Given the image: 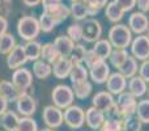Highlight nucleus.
I'll return each instance as SVG.
<instances>
[{"label": "nucleus", "mask_w": 149, "mask_h": 131, "mask_svg": "<svg viewBox=\"0 0 149 131\" xmlns=\"http://www.w3.org/2000/svg\"><path fill=\"white\" fill-rule=\"evenodd\" d=\"M98 60H102V59H100V58H98L97 55L94 54V51H93L92 49L88 50V51H86V55H85V59H84V63H85V66H86V68L92 67L95 62H98Z\"/></svg>", "instance_id": "37998d69"}, {"label": "nucleus", "mask_w": 149, "mask_h": 131, "mask_svg": "<svg viewBox=\"0 0 149 131\" xmlns=\"http://www.w3.org/2000/svg\"><path fill=\"white\" fill-rule=\"evenodd\" d=\"M92 106H94L95 109L103 111L105 114H109L113 110L114 105H115V98L107 90H101V92L95 93L92 98Z\"/></svg>", "instance_id": "9d476101"}, {"label": "nucleus", "mask_w": 149, "mask_h": 131, "mask_svg": "<svg viewBox=\"0 0 149 131\" xmlns=\"http://www.w3.org/2000/svg\"><path fill=\"white\" fill-rule=\"evenodd\" d=\"M124 11L116 4L115 1H109L107 5L105 7V16L107 17V20L110 22H114V24H118L119 21L123 18L124 16Z\"/></svg>", "instance_id": "5701e85b"}, {"label": "nucleus", "mask_w": 149, "mask_h": 131, "mask_svg": "<svg viewBox=\"0 0 149 131\" xmlns=\"http://www.w3.org/2000/svg\"><path fill=\"white\" fill-rule=\"evenodd\" d=\"M100 131H124V125H123V119L119 118H106L103 125L101 126Z\"/></svg>", "instance_id": "c9c22d12"}, {"label": "nucleus", "mask_w": 149, "mask_h": 131, "mask_svg": "<svg viewBox=\"0 0 149 131\" xmlns=\"http://www.w3.org/2000/svg\"><path fill=\"white\" fill-rule=\"evenodd\" d=\"M119 72L126 79H131V77L136 76V74L139 72V63H137V60L132 55H130L127 58V60L124 62V64L119 68Z\"/></svg>", "instance_id": "393cba45"}, {"label": "nucleus", "mask_w": 149, "mask_h": 131, "mask_svg": "<svg viewBox=\"0 0 149 131\" xmlns=\"http://www.w3.org/2000/svg\"><path fill=\"white\" fill-rule=\"evenodd\" d=\"M41 3L43 4V8H47V7H51V5L59 4V3H62V0H42Z\"/></svg>", "instance_id": "09e8293b"}, {"label": "nucleus", "mask_w": 149, "mask_h": 131, "mask_svg": "<svg viewBox=\"0 0 149 131\" xmlns=\"http://www.w3.org/2000/svg\"><path fill=\"white\" fill-rule=\"evenodd\" d=\"M45 12H47L49 15L52 16L56 24H60L63 21H65L68 17L71 16V12H70V8L67 5H64L63 3H59V4H55V5H51V7H47V8H43Z\"/></svg>", "instance_id": "6ab92c4d"}, {"label": "nucleus", "mask_w": 149, "mask_h": 131, "mask_svg": "<svg viewBox=\"0 0 149 131\" xmlns=\"http://www.w3.org/2000/svg\"><path fill=\"white\" fill-rule=\"evenodd\" d=\"M52 43H54V46L56 47V50L60 54V57H65V58H70L71 53H72V50L74 47V42L68 36L56 37Z\"/></svg>", "instance_id": "aec40b11"}, {"label": "nucleus", "mask_w": 149, "mask_h": 131, "mask_svg": "<svg viewBox=\"0 0 149 131\" xmlns=\"http://www.w3.org/2000/svg\"><path fill=\"white\" fill-rule=\"evenodd\" d=\"M136 106H137L136 97H134L127 90V92H123L118 96V98L115 100V105H114L113 110L109 114L113 116V118L124 119L127 117H131L136 114Z\"/></svg>", "instance_id": "f257e3e1"}, {"label": "nucleus", "mask_w": 149, "mask_h": 131, "mask_svg": "<svg viewBox=\"0 0 149 131\" xmlns=\"http://www.w3.org/2000/svg\"><path fill=\"white\" fill-rule=\"evenodd\" d=\"M70 12L74 20L81 21V20H86L88 18V16H89V8H88V5L84 1H74L71 4Z\"/></svg>", "instance_id": "bb28decb"}, {"label": "nucleus", "mask_w": 149, "mask_h": 131, "mask_svg": "<svg viewBox=\"0 0 149 131\" xmlns=\"http://www.w3.org/2000/svg\"><path fill=\"white\" fill-rule=\"evenodd\" d=\"M41 28L39 22L33 16H24L17 22V33L25 41H34L38 37Z\"/></svg>", "instance_id": "7ed1b4c3"}, {"label": "nucleus", "mask_w": 149, "mask_h": 131, "mask_svg": "<svg viewBox=\"0 0 149 131\" xmlns=\"http://www.w3.org/2000/svg\"><path fill=\"white\" fill-rule=\"evenodd\" d=\"M41 1L42 0H22V3L25 5H28V7H36V5H38Z\"/></svg>", "instance_id": "8fccbe9b"}, {"label": "nucleus", "mask_w": 149, "mask_h": 131, "mask_svg": "<svg viewBox=\"0 0 149 131\" xmlns=\"http://www.w3.org/2000/svg\"><path fill=\"white\" fill-rule=\"evenodd\" d=\"M16 46V39L12 34L5 33L0 37V54H9Z\"/></svg>", "instance_id": "f704fd0d"}, {"label": "nucleus", "mask_w": 149, "mask_h": 131, "mask_svg": "<svg viewBox=\"0 0 149 131\" xmlns=\"http://www.w3.org/2000/svg\"><path fill=\"white\" fill-rule=\"evenodd\" d=\"M63 117H64L65 125L73 130L81 129L85 123V111L77 105H71L67 109H64Z\"/></svg>", "instance_id": "39448f33"}, {"label": "nucleus", "mask_w": 149, "mask_h": 131, "mask_svg": "<svg viewBox=\"0 0 149 131\" xmlns=\"http://www.w3.org/2000/svg\"><path fill=\"white\" fill-rule=\"evenodd\" d=\"M127 88H128V92L131 93L134 97H143V96L147 93L148 90V83L144 79L136 75V76L131 77L127 83Z\"/></svg>", "instance_id": "a211bd4d"}, {"label": "nucleus", "mask_w": 149, "mask_h": 131, "mask_svg": "<svg viewBox=\"0 0 149 131\" xmlns=\"http://www.w3.org/2000/svg\"><path fill=\"white\" fill-rule=\"evenodd\" d=\"M135 116L143 122V125H149V98L140 100L136 106V114Z\"/></svg>", "instance_id": "473e14b6"}, {"label": "nucleus", "mask_w": 149, "mask_h": 131, "mask_svg": "<svg viewBox=\"0 0 149 131\" xmlns=\"http://www.w3.org/2000/svg\"><path fill=\"white\" fill-rule=\"evenodd\" d=\"M10 3V0H0V4L1 5H8Z\"/></svg>", "instance_id": "3c124183"}, {"label": "nucleus", "mask_w": 149, "mask_h": 131, "mask_svg": "<svg viewBox=\"0 0 149 131\" xmlns=\"http://www.w3.org/2000/svg\"><path fill=\"white\" fill-rule=\"evenodd\" d=\"M128 57H130V54H128V51H127V49H114L110 58H109V60H110V64L113 66L114 68L119 69L124 64V62L127 60Z\"/></svg>", "instance_id": "7c9ffc66"}, {"label": "nucleus", "mask_w": 149, "mask_h": 131, "mask_svg": "<svg viewBox=\"0 0 149 131\" xmlns=\"http://www.w3.org/2000/svg\"><path fill=\"white\" fill-rule=\"evenodd\" d=\"M139 76L141 79H144L147 83H149V59L144 60L139 66Z\"/></svg>", "instance_id": "c03bdc74"}, {"label": "nucleus", "mask_w": 149, "mask_h": 131, "mask_svg": "<svg viewBox=\"0 0 149 131\" xmlns=\"http://www.w3.org/2000/svg\"><path fill=\"white\" fill-rule=\"evenodd\" d=\"M72 67H73V63L70 58L60 57L52 64V74H54V76L56 79H65V77H70Z\"/></svg>", "instance_id": "f3484780"}, {"label": "nucleus", "mask_w": 149, "mask_h": 131, "mask_svg": "<svg viewBox=\"0 0 149 131\" xmlns=\"http://www.w3.org/2000/svg\"><path fill=\"white\" fill-rule=\"evenodd\" d=\"M45 123L47 125L49 129H58L63 125L64 122V117H63V111L62 109L56 108L55 105H47L43 109L42 113Z\"/></svg>", "instance_id": "1a4fd4ad"}, {"label": "nucleus", "mask_w": 149, "mask_h": 131, "mask_svg": "<svg viewBox=\"0 0 149 131\" xmlns=\"http://www.w3.org/2000/svg\"><path fill=\"white\" fill-rule=\"evenodd\" d=\"M147 93H148V97H149V85H148V90H147Z\"/></svg>", "instance_id": "5fc2aeb1"}, {"label": "nucleus", "mask_w": 149, "mask_h": 131, "mask_svg": "<svg viewBox=\"0 0 149 131\" xmlns=\"http://www.w3.org/2000/svg\"><path fill=\"white\" fill-rule=\"evenodd\" d=\"M102 36L101 22L95 18H86L82 24V39L86 43H94Z\"/></svg>", "instance_id": "423d86ee"}, {"label": "nucleus", "mask_w": 149, "mask_h": 131, "mask_svg": "<svg viewBox=\"0 0 149 131\" xmlns=\"http://www.w3.org/2000/svg\"><path fill=\"white\" fill-rule=\"evenodd\" d=\"M124 12H130L136 7V0H114Z\"/></svg>", "instance_id": "79ce46f5"}, {"label": "nucleus", "mask_w": 149, "mask_h": 131, "mask_svg": "<svg viewBox=\"0 0 149 131\" xmlns=\"http://www.w3.org/2000/svg\"><path fill=\"white\" fill-rule=\"evenodd\" d=\"M16 109L17 111L24 117H30L36 113L37 110V102L31 96H29L26 92H24L22 95L18 97V100L16 101Z\"/></svg>", "instance_id": "ddd939ff"}, {"label": "nucleus", "mask_w": 149, "mask_h": 131, "mask_svg": "<svg viewBox=\"0 0 149 131\" xmlns=\"http://www.w3.org/2000/svg\"><path fill=\"white\" fill-rule=\"evenodd\" d=\"M41 131H54L52 129H49V127H47V129H43V130H41Z\"/></svg>", "instance_id": "603ef678"}, {"label": "nucleus", "mask_w": 149, "mask_h": 131, "mask_svg": "<svg viewBox=\"0 0 149 131\" xmlns=\"http://www.w3.org/2000/svg\"><path fill=\"white\" fill-rule=\"evenodd\" d=\"M86 47L81 43H74V47L72 50L70 55V59L72 60L73 64H81L84 63V59H85V55H86Z\"/></svg>", "instance_id": "e433bc0d"}, {"label": "nucleus", "mask_w": 149, "mask_h": 131, "mask_svg": "<svg viewBox=\"0 0 149 131\" xmlns=\"http://www.w3.org/2000/svg\"><path fill=\"white\" fill-rule=\"evenodd\" d=\"M109 41L114 49H127L132 42V32L128 25L124 24H115L109 30Z\"/></svg>", "instance_id": "f03ea898"}, {"label": "nucleus", "mask_w": 149, "mask_h": 131, "mask_svg": "<svg viewBox=\"0 0 149 131\" xmlns=\"http://www.w3.org/2000/svg\"><path fill=\"white\" fill-rule=\"evenodd\" d=\"M88 71H89V77L95 84H103V83H106L111 74L110 66H109V63H106V60H98V62H95L92 67L88 68Z\"/></svg>", "instance_id": "6e6552de"}, {"label": "nucleus", "mask_w": 149, "mask_h": 131, "mask_svg": "<svg viewBox=\"0 0 149 131\" xmlns=\"http://www.w3.org/2000/svg\"><path fill=\"white\" fill-rule=\"evenodd\" d=\"M89 77V71H88L85 64H73L72 71L70 74V80L72 84H77V83L86 81Z\"/></svg>", "instance_id": "a878e982"}, {"label": "nucleus", "mask_w": 149, "mask_h": 131, "mask_svg": "<svg viewBox=\"0 0 149 131\" xmlns=\"http://www.w3.org/2000/svg\"><path fill=\"white\" fill-rule=\"evenodd\" d=\"M12 83L17 89L25 92L33 83V75L26 68H17L12 75Z\"/></svg>", "instance_id": "4468645a"}, {"label": "nucleus", "mask_w": 149, "mask_h": 131, "mask_svg": "<svg viewBox=\"0 0 149 131\" xmlns=\"http://www.w3.org/2000/svg\"><path fill=\"white\" fill-rule=\"evenodd\" d=\"M24 92H21L20 89L13 85V83L7 81V80H1L0 81V95L8 101V102H12V101H17L18 97L22 95Z\"/></svg>", "instance_id": "412c9836"}, {"label": "nucleus", "mask_w": 149, "mask_h": 131, "mask_svg": "<svg viewBox=\"0 0 149 131\" xmlns=\"http://www.w3.org/2000/svg\"><path fill=\"white\" fill-rule=\"evenodd\" d=\"M33 74L37 79H41V80L47 79L52 74V66L50 63L45 62V60L38 59L33 64Z\"/></svg>", "instance_id": "b1692460"}, {"label": "nucleus", "mask_w": 149, "mask_h": 131, "mask_svg": "<svg viewBox=\"0 0 149 131\" xmlns=\"http://www.w3.org/2000/svg\"><path fill=\"white\" fill-rule=\"evenodd\" d=\"M7 29H8V21L4 16L0 15V37L4 36L7 33Z\"/></svg>", "instance_id": "49530a36"}, {"label": "nucleus", "mask_w": 149, "mask_h": 131, "mask_svg": "<svg viewBox=\"0 0 149 131\" xmlns=\"http://www.w3.org/2000/svg\"><path fill=\"white\" fill-rule=\"evenodd\" d=\"M136 7L140 12L145 13L149 11V0H136Z\"/></svg>", "instance_id": "a18cd8bd"}, {"label": "nucleus", "mask_w": 149, "mask_h": 131, "mask_svg": "<svg viewBox=\"0 0 149 131\" xmlns=\"http://www.w3.org/2000/svg\"><path fill=\"white\" fill-rule=\"evenodd\" d=\"M89 8V16H95L102 8L107 5L109 0H82Z\"/></svg>", "instance_id": "ea45409f"}, {"label": "nucleus", "mask_w": 149, "mask_h": 131, "mask_svg": "<svg viewBox=\"0 0 149 131\" xmlns=\"http://www.w3.org/2000/svg\"><path fill=\"white\" fill-rule=\"evenodd\" d=\"M16 131H38V125L30 117H22V118H20Z\"/></svg>", "instance_id": "58836bf2"}, {"label": "nucleus", "mask_w": 149, "mask_h": 131, "mask_svg": "<svg viewBox=\"0 0 149 131\" xmlns=\"http://www.w3.org/2000/svg\"><path fill=\"white\" fill-rule=\"evenodd\" d=\"M41 58H42V60H45V62L50 63L52 66L60 58V54L58 53L54 43H45V45H42Z\"/></svg>", "instance_id": "c756f323"}, {"label": "nucleus", "mask_w": 149, "mask_h": 131, "mask_svg": "<svg viewBox=\"0 0 149 131\" xmlns=\"http://www.w3.org/2000/svg\"><path fill=\"white\" fill-rule=\"evenodd\" d=\"M93 85L89 80L82 83H77V84H72V90L74 93V97L80 98V100H84V98L89 97V95L92 93Z\"/></svg>", "instance_id": "2f4dec72"}, {"label": "nucleus", "mask_w": 149, "mask_h": 131, "mask_svg": "<svg viewBox=\"0 0 149 131\" xmlns=\"http://www.w3.org/2000/svg\"><path fill=\"white\" fill-rule=\"evenodd\" d=\"M106 89L113 96H119L120 93L126 92L127 89V79L120 72L110 74L107 81H106Z\"/></svg>", "instance_id": "f8f14e48"}, {"label": "nucleus", "mask_w": 149, "mask_h": 131, "mask_svg": "<svg viewBox=\"0 0 149 131\" xmlns=\"http://www.w3.org/2000/svg\"><path fill=\"white\" fill-rule=\"evenodd\" d=\"M24 50L28 60L30 62H36L41 58V53H42V45L37 41H28L24 45Z\"/></svg>", "instance_id": "cd10ccee"}, {"label": "nucleus", "mask_w": 149, "mask_h": 131, "mask_svg": "<svg viewBox=\"0 0 149 131\" xmlns=\"http://www.w3.org/2000/svg\"><path fill=\"white\" fill-rule=\"evenodd\" d=\"M38 22H39V28H41V30L43 32V33H50V32H52L54 28L56 26V21L52 18L51 15H49V13L45 12V11H43V13L39 16Z\"/></svg>", "instance_id": "72a5a7b5"}, {"label": "nucleus", "mask_w": 149, "mask_h": 131, "mask_svg": "<svg viewBox=\"0 0 149 131\" xmlns=\"http://www.w3.org/2000/svg\"><path fill=\"white\" fill-rule=\"evenodd\" d=\"M67 36L74 42V43H79L80 39H82V25L79 22L71 24L67 29Z\"/></svg>", "instance_id": "a19ab883"}, {"label": "nucleus", "mask_w": 149, "mask_h": 131, "mask_svg": "<svg viewBox=\"0 0 149 131\" xmlns=\"http://www.w3.org/2000/svg\"><path fill=\"white\" fill-rule=\"evenodd\" d=\"M123 125H124V131H141L143 129V122L136 116L124 118Z\"/></svg>", "instance_id": "4c0bfd02"}, {"label": "nucleus", "mask_w": 149, "mask_h": 131, "mask_svg": "<svg viewBox=\"0 0 149 131\" xmlns=\"http://www.w3.org/2000/svg\"><path fill=\"white\" fill-rule=\"evenodd\" d=\"M92 50L94 51V54L97 55L100 59L102 60H106L110 58L111 53H113L114 47L111 46L110 41L109 39H98L97 42H94V46L92 47Z\"/></svg>", "instance_id": "4be33fe9"}, {"label": "nucleus", "mask_w": 149, "mask_h": 131, "mask_svg": "<svg viewBox=\"0 0 149 131\" xmlns=\"http://www.w3.org/2000/svg\"><path fill=\"white\" fill-rule=\"evenodd\" d=\"M28 62V58H26L25 50H24V46H15V49L8 54L7 57V66L8 68L10 69H17L20 68L21 66H24Z\"/></svg>", "instance_id": "dca6fc26"}, {"label": "nucleus", "mask_w": 149, "mask_h": 131, "mask_svg": "<svg viewBox=\"0 0 149 131\" xmlns=\"http://www.w3.org/2000/svg\"><path fill=\"white\" fill-rule=\"evenodd\" d=\"M18 122H20V118L12 110H7L1 116V126L7 131H16L18 126Z\"/></svg>", "instance_id": "c85d7f7f"}, {"label": "nucleus", "mask_w": 149, "mask_h": 131, "mask_svg": "<svg viewBox=\"0 0 149 131\" xmlns=\"http://www.w3.org/2000/svg\"><path fill=\"white\" fill-rule=\"evenodd\" d=\"M131 54L136 60H148L149 59V38L145 34L135 37L131 42Z\"/></svg>", "instance_id": "0eeeda50"}, {"label": "nucleus", "mask_w": 149, "mask_h": 131, "mask_svg": "<svg viewBox=\"0 0 149 131\" xmlns=\"http://www.w3.org/2000/svg\"><path fill=\"white\" fill-rule=\"evenodd\" d=\"M128 28L132 33L136 36L144 34L149 29V18L145 13L143 12H134L128 17Z\"/></svg>", "instance_id": "9b49d317"}, {"label": "nucleus", "mask_w": 149, "mask_h": 131, "mask_svg": "<svg viewBox=\"0 0 149 131\" xmlns=\"http://www.w3.org/2000/svg\"><path fill=\"white\" fill-rule=\"evenodd\" d=\"M106 119V114L103 111L95 109L94 106H90L85 111V123L92 130H100Z\"/></svg>", "instance_id": "2eb2a0df"}, {"label": "nucleus", "mask_w": 149, "mask_h": 131, "mask_svg": "<svg viewBox=\"0 0 149 131\" xmlns=\"http://www.w3.org/2000/svg\"><path fill=\"white\" fill-rule=\"evenodd\" d=\"M8 110V101L0 95V117Z\"/></svg>", "instance_id": "de8ad7c7"}, {"label": "nucleus", "mask_w": 149, "mask_h": 131, "mask_svg": "<svg viewBox=\"0 0 149 131\" xmlns=\"http://www.w3.org/2000/svg\"><path fill=\"white\" fill-rule=\"evenodd\" d=\"M147 37H148V38H149V29H148V34H147Z\"/></svg>", "instance_id": "6e6d98bb"}, {"label": "nucleus", "mask_w": 149, "mask_h": 131, "mask_svg": "<svg viewBox=\"0 0 149 131\" xmlns=\"http://www.w3.org/2000/svg\"><path fill=\"white\" fill-rule=\"evenodd\" d=\"M71 3H74V1H82V0H70Z\"/></svg>", "instance_id": "864d4df0"}, {"label": "nucleus", "mask_w": 149, "mask_h": 131, "mask_svg": "<svg viewBox=\"0 0 149 131\" xmlns=\"http://www.w3.org/2000/svg\"><path fill=\"white\" fill-rule=\"evenodd\" d=\"M51 98L56 108L67 109L68 106L72 105V102L74 100V93L71 87L60 84V85H56V87L52 89Z\"/></svg>", "instance_id": "20e7f679"}]
</instances>
